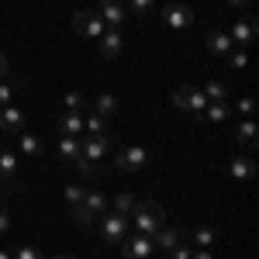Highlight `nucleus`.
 <instances>
[{
	"instance_id": "nucleus-1",
	"label": "nucleus",
	"mask_w": 259,
	"mask_h": 259,
	"mask_svg": "<svg viewBox=\"0 0 259 259\" xmlns=\"http://www.w3.org/2000/svg\"><path fill=\"white\" fill-rule=\"evenodd\" d=\"M132 221H135V232H142V235L152 239L162 225H166V211H162V204H156V200H135Z\"/></svg>"
},
{
	"instance_id": "nucleus-2",
	"label": "nucleus",
	"mask_w": 259,
	"mask_h": 259,
	"mask_svg": "<svg viewBox=\"0 0 259 259\" xmlns=\"http://www.w3.org/2000/svg\"><path fill=\"white\" fill-rule=\"evenodd\" d=\"M80 156H83L80 173H87V177H97V166L107 159V156H111V139H107V135H83Z\"/></svg>"
},
{
	"instance_id": "nucleus-3",
	"label": "nucleus",
	"mask_w": 259,
	"mask_h": 259,
	"mask_svg": "<svg viewBox=\"0 0 259 259\" xmlns=\"http://www.w3.org/2000/svg\"><path fill=\"white\" fill-rule=\"evenodd\" d=\"M104 211H107V194H104V190H90V187H87V197H83V204L73 211V218H76V225L90 228V225H94Z\"/></svg>"
},
{
	"instance_id": "nucleus-4",
	"label": "nucleus",
	"mask_w": 259,
	"mask_h": 259,
	"mask_svg": "<svg viewBox=\"0 0 259 259\" xmlns=\"http://www.w3.org/2000/svg\"><path fill=\"white\" fill-rule=\"evenodd\" d=\"M173 104H177L180 111H187V114H194V118L200 121L204 107H207V97H204V90H200V87L183 83V87H177V90H173Z\"/></svg>"
},
{
	"instance_id": "nucleus-5",
	"label": "nucleus",
	"mask_w": 259,
	"mask_h": 259,
	"mask_svg": "<svg viewBox=\"0 0 259 259\" xmlns=\"http://www.w3.org/2000/svg\"><path fill=\"white\" fill-rule=\"evenodd\" d=\"M121 173H142V169H149L152 166V152L145 149V145H124L118 152V159H114Z\"/></svg>"
},
{
	"instance_id": "nucleus-6",
	"label": "nucleus",
	"mask_w": 259,
	"mask_h": 259,
	"mask_svg": "<svg viewBox=\"0 0 259 259\" xmlns=\"http://www.w3.org/2000/svg\"><path fill=\"white\" fill-rule=\"evenodd\" d=\"M100 235L107 245H121L124 235H128V214H121V211H104L100 214Z\"/></svg>"
},
{
	"instance_id": "nucleus-7",
	"label": "nucleus",
	"mask_w": 259,
	"mask_h": 259,
	"mask_svg": "<svg viewBox=\"0 0 259 259\" xmlns=\"http://www.w3.org/2000/svg\"><path fill=\"white\" fill-rule=\"evenodd\" d=\"M73 31H76V35H83L87 41H97L100 35L107 31V24L100 21L97 11H76V14H73Z\"/></svg>"
},
{
	"instance_id": "nucleus-8",
	"label": "nucleus",
	"mask_w": 259,
	"mask_h": 259,
	"mask_svg": "<svg viewBox=\"0 0 259 259\" xmlns=\"http://www.w3.org/2000/svg\"><path fill=\"white\" fill-rule=\"evenodd\" d=\"M121 252H124V259H149L156 252V242L149 239V235H142V232H132L121 242Z\"/></svg>"
},
{
	"instance_id": "nucleus-9",
	"label": "nucleus",
	"mask_w": 259,
	"mask_h": 259,
	"mask_svg": "<svg viewBox=\"0 0 259 259\" xmlns=\"http://www.w3.org/2000/svg\"><path fill=\"white\" fill-rule=\"evenodd\" d=\"M162 21H166L173 31H183V28H190V24H194V11H190L183 0H173V4H166V7H162Z\"/></svg>"
},
{
	"instance_id": "nucleus-10",
	"label": "nucleus",
	"mask_w": 259,
	"mask_h": 259,
	"mask_svg": "<svg viewBox=\"0 0 259 259\" xmlns=\"http://www.w3.org/2000/svg\"><path fill=\"white\" fill-rule=\"evenodd\" d=\"M97 14L107 28H121L124 31V21H128V7L121 0H100L97 4Z\"/></svg>"
},
{
	"instance_id": "nucleus-11",
	"label": "nucleus",
	"mask_w": 259,
	"mask_h": 259,
	"mask_svg": "<svg viewBox=\"0 0 259 259\" xmlns=\"http://www.w3.org/2000/svg\"><path fill=\"white\" fill-rule=\"evenodd\" d=\"M228 38L235 49H249L252 41H256V18H242L232 24V31H228Z\"/></svg>"
},
{
	"instance_id": "nucleus-12",
	"label": "nucleus",
	"mask_w": 259,
	"mask_h": 259,
	"mask_svg": "<svg viewBox=\"0 0 259 259\" xmlns=\"http://www.w3.org/2000/svg\"><path fill=\"white\" fill-rule=\"evenodd\" d=\"M97 45H100V56H104V59H118L121 49H124V31H121V28H107L97 38Z\"/></svg>"
},
{
	"instance_id": "nucleus-13",
	"label": "nucleus",
	"mask_w": 259,
	"mask_h": 259,
	"mask_svg": "<svg viewBox=\"0 0 259 259\" xmlns=\"http://www.w3.org/2000/svg\"><path fill=\"white\" fill-rule=\"evenodd\" d=\"M0 132H7V135L24 132V111H21V107H14V104L0 107Z\"/></svg>"
},
{
	"instance_id": "nucleus-14",
	"label": "nucleus",
	"mask_w": 259,
	"mask_h": 259,
	"mask_svg": "<svg viewBox=\"0 0 259 259\" xmlns=\"http://www.w3.org/2000/svg\"><path fill=\"white\" fill-rule=\"evenodd\" d=\"M228 173L239 183H249V180H256V159L252 156H235V159L228 162Z\"/></svg>"
},
{
	"instance_id": "nucleus-15",
	"label": "nucleus",
	"mask_w": 259,
	"mask_h": 259,
	"mask_svg": "<svg viewBox=\"0 0 259 259\" xmlns=\"http://www.w3.org/2000/svg\"><path fill=\"white\" fill-rule=\"evenodd\" d=\"M14 177H18V156L7 152V149H0V183H4L7 194L14 190Z\"/></svg>"
},
{
	"instance_id": "nucleus-16",
	"label": "nucleus",
	"mask_w": 259,
	"mask_h": 259,
	"mask_svg": "<svg viewBox=\"0 0 259 259\" xmlns=\"http://www.w3.org/2000/svg\"><path fill=\"white\" fill-rule=\"evenodd\" d=\"M59 156L66 162H73L76 169L83 166V156H80V139L76 135H59Z\"/></svg>"
},
{
	"instance_id": "nucleus-17",
	"label": "nucleus",
	"mask_w": 259,
	"mask_h": 259,
	"mask_svg": "<svg viewBox=\"0 0 259 259\" xmlns=\"http://www.w3.org/2000/svg\"><path fill=\"white\" fill-rule=\"evenodd\" d=\"M207 49H211V56H228L235 45H232V38H228V31L211 28V31H207Z\"/></svg>"
},
{
	"instance_id": "nucleus-18",
	"label": "nucleus",
	"mask_w": 259,
	"mask_h": 259,
	"mask_svg": "<svg viewBox=\"0 0 259 259\" xmlns=\"http://www.w3.org/2000/svg\"><path fill=\"white\" fill-rule=\"evenodd\" d=\"M228 118H232V104H228V100L207 104V107H204V114H200V121H211V124H225Z\"/></svg>"
},
{
	"instance_id": "nucleus-19",
	"label": "nucleus",
	"mask_w": 259,
	"mask_h": 259,
	"mask_svg": "<svg viewBox=\"0 0 259 259\" xmlns=\"http://www.w3.org/2000/svg\"><path fill=\"white\" fill-rule=\"evenodd\" d=\"M235 142L245 145V149H256L259 135H256V121H252V118H242L239 121V128H235Z\"/></svg>"
},
{
	"instance_id": "nucleus-20",
	"label": "nucleus",
	"mask_w": 259,
	"mask_h": 259,
	"mask_svg": "<svg viewBox=\"0 0 259 259\" xmlns=\"http://www.w3.org/2000/svg\"><path fill=\"white\" fill-rule=\"evenodd\" d=\"M18 145H21V152H24L28 159H38L41 152H45L41 139H38V135H31V132H18Z\"/></svg>"
},
{
	"instance_id": "nucleus-21",
	"label": "nucleus",
	"mask_w": 259,
	"mask_h": 259,
	"mask_svg": "<svg viewBox=\"0 0 259 259\" xmlns=\"http://www.w3.org/2000/svg\"><path fill=\"white\" fill-rule=\"evenodd\" d=\"M59 132H62V135H76V139H80V135H83V114H80V111H62Z\"/></svg>"
},
{
	"instance_id": "nucleus-22",
	"label": "nucleus",
	"mask_w": 259,
	"mask_h": 259,
	"mask_svg": "<svg viewBox=\"0 0 259 259\" xmlns=\"http://www.w3.org/2000/svg\"><path fill=\"white\" fill-rule=\"evenodd\" d=\"M94 114H100V118H114V114H118V97L107 94V90L97 94V97H94Z\"/></svg>"
},
{
	"instance_id": "nucleus-23",
	"label": "nucleus",
	"mask_w": 259,
	"mask_h": 259,
	"mask_svg": "<svg viewBox=\"0 0 259 259\" xmlns=\"http://www.w3.org/2000/svg\"><path fill=\"white\" fill-rule=\"evenodd\" d=\"M187 239H190V245H197V249H211V245H214V228H207V225H197V228H194Z\"/></svg>"
},
{
	"instance_id": "nucleus-24",
	"label": "nucleus",
	"mask_w": 259,
	"mask_h": 259,
	"mask_svg": "<svg viewBox=\"0 0 259 259\" xmlns=\"http://www.w3.org/2000/svg\"><path fill=\"white\" fill-rule=\"evenodd\" d=\"M204 97H207V104H218V100H228V83H221V80H207L204 87Z\"/></svg>"
},
{
	"instance_id": "nucleus-25",
	"label": "nucleus",
	"mask_w": 259,
	"mask_h": 259,
	"mask_svg": "<svg viewBox=\"0 0 259 259\" xmlns=\"http://www.w3.org/2000/svg\"><path fill=\"white\" fill-rule=\"evenodd\" d=\"M152 242H156V249H166V252H169L177 242H183V235H180L177 228H159V232L152 235Z\"/></svg>"
},
{
	"instance_id": "nucleus-26",
	"label": "nucleus",
	"mask_w": 259,
	"mask_h": 259,
	"mask_svg": "<svg viewBox=\"0 0 259 259\" xmlns=\"http://www.w3.org/2000/svg\"><path fill=\"white\" fill-rule=\"evenodd\" d=\"M83 135H107V118L100 114H83Z\"/></svg>"
},
{
	"instance_id": "nucleus-27",
	"label": "nucleus",
	"mask_w": 259,
	"mask_h": 259,
	"mask_svg": "<svg viewBox=\"0 0 259 259\" xmlns=\"http://www.w3.org/2000/svg\"><path fill=\"white\" fill-rule=\"evenodd\" d=\"M62 197H66V204H69L73 211H76V207L83 204V197H87V187H83V183H69V187L62 190Z\"/></svg>"
},
{
	"instance_id": "nucleus-28",
	"label": "nucleus",
	"mask_w": 259,
	"mask_h": 259,
	"mask_svg": "<svg viewBox=\"0 0 259 259\" xmlns=\"http://www.w3.org/2000/svg\"><path fill=\"white\" fill-rule=\"evenodd\" d=\"M62 104H66V111H83L87 107V97H83L80 90H66L62 94Z\"/></svg>"
},
{
	"instance_id": "nucleus-29",
	"label": "nucleus",
	"mask_w": 259,
	"mask_h": 259,
	"mask_svg": "<svg viewBox=\"0 0 259 259\" xmlns=\"http://www.w3.org/2000/svg\"><path fill=\"white\" fill-rule=\"evenodd\" d=\"M228 66L242 73V69L249 66V52H245V49H232V52H228Z\"/></svg>"
},
{
	"instance_id": "nucleus-30",
	"label": "nucleus",
	"mask_w": 259,
	"mask_h": 259,
	"mask_svg": "<svg viewBox=\"0 0 259 259\" xmlns=\"http://www.w3.org/2000/svg\"><path fill=\"white\" fill-rule=\"evenodd\" d=\"M156 11V0H132V14L135 18H149Z\"/></svg>"
},
{
	"instance_id": "nucleus-31",
	"label": "nucleus",
	"mask_w": 259,
	"mask_h": 259,
	"mask_svg": "<svg viewBox=\"0 0 259 259\" xmlns=\"http://www.w3.org/2000/svg\"><path fill=\"white\" fill-rule=\"evenodd\" d=\"M18 97V90H14V83L11 80H0V107H7V104H14Z\"/></svg>"
},
{
	"instance_id": "nucleus-32",
	"label": "nucleus",
	"mask_w": 259,
	"mask_h": 259,
	"mask_svg": "<svg viewBox=\"0 0 259 259\" xmlns=\"http://www.w3.org/2000/svg\"><path fill=\"white\" fill-rule=\"evenodd\" d=\"M11 259H45V256H41L35 245H18V249L11 252Z\"/></svg>"
},
{
	"instance_id": "nucleus-33",
	"label": "nucleus",
	"mask_w": 259,
	"mask_h": 259,
	"mask_svg": "<svg viewBox=\"0 0 259 259\" xmlns=\"http://www.w3.org/2000/svg\"><path fill=\"white\" fill-rule=\"evenodd\" d=\"M132 207H135V197H132V194H118V197H114V211L132 214Z\"/></svg>"
},
{
	"instance_id": "nucleus-34",
	"label": "nucleus",
	"mask_w": 259,
	"mask_h": 259,
	"mask_svg": "<svg viewBox=\"0 0 259 259\" xmlns=\"http://www.w3.org/2000/svg\"><path fill=\"white\" fill-rule=\"evenodd\" d=\"M190 252H194V249H190L187 242H177V245L169 249V256H173V259H190Z\"/></svg>"
},
{
	"instance_id": "nucleus-35",
	"label": "nucleus",
	"mask_w": 259,
	"mask_h": 259,
	"mask_svg": "<svg viewBox=\"0 0 259 259\" xmlns=\"http://www.w3.org/2000/svg\"><path fill=\"white\" fill-rule=\"evenodd\" d=\"M252 107H256V100H252V97H242L239 104H235V111H239L242 118H249V114H252Z\"/></svg>"
},
{
	"instance_id": "nucleus-36",
	"label": "nucleus",
	"mask_w": 259,
	"mask_h": 259,
	"mask_svg": "<svg viewBox=\"0 0 259 259\" xmlns=\"http://www.w3.org/2000/svg\"><path fill=\"white\" fill-rule=\"evenodd\" d=\"M7 232H11V211L0 204V235H7Z\"/></svg>"
},
{
	"instance_id": "nucleus-37",
	"label": "nucleus",
	"mask_w": 259,
	"mask_h": 259,
	"mask_svg": "<svg viewBox=\"0 0 259 259\" xmlns=\"http://www.w3.org/2000/svg\"><path fill=\"white\" fill-rule=\"evenodd\" d=\"M7 76H11V59L0 52V80H7Z\"/></svg>"
},
{
	"instance_id": "nucleus-38",
	"label": "nucleus",
	"mask_w": 259,
	"mask_h": 259,
	"mask_svg": "<svg viewBox=\"0 0 259 259\" xmlns=\"http://www.w3.org/2000/svg\"><path fill=\"white\" fill-rule=\"evenodd\" d=\"M190 259H214V256H211V249H197V252H190Z\"/></svg>"
},
{
	"instance_id": "nucleus-39",
	"label": "nucleus",
	"mask_w": 259,
	"mask_h": 259,
	"mask_svg": "<svg viewBox=\"0 0 259 259\" xmlns=\"http://www.w3.org/2000/svg\"><path fill=\"white\" fill-rule=\"evenodd\" d=\"M228 4H235V7H245V4H252V0H228Z\"/></svg>"
},
{
	"instance_id": "nucleus-40",
	"label": "nucleus",
	"mask_w": 259,
	"mask_h": 259,
	"mask_svg": "<svg viewBox=\"0 0 259 259\" xmlns=\"http://www.w3.org/2000/svg\"><path fill=\"white\" fill-rule=\"evenodd\" d=\"M0 259H11V252H4V249H0Z\"/></svg>"
},
{
	"instance_id": "nucleus-41",
	"label": "nucleus",
	"mask_w": 259,
	"mask_h": 259,
	"mask_svg": "<svg viewBox=\"0 0 259 259\" xmlns=\"http://www.w3.org/2000/svg\"><path fill=\"white\" fill-rule=\"evenodd\" d=\"M4 194H7V190H4V183H0V197H4Z\"/></svg>"
},
{
	"instance_id": "nucleus-42",
	"label": "nucleus",
	"mask_w": 259,
	"mask_h": 259,
	"mask_svg": "<svg viewBox=\"0 0 259 259\" xmlns=\"http://www.w3.org/2000/svg\"><path fill=\"white\" fill-rule=\"evenodd\" d=\"M56 259H73V256H56Z\"/></svg>"
}]
</instances>
